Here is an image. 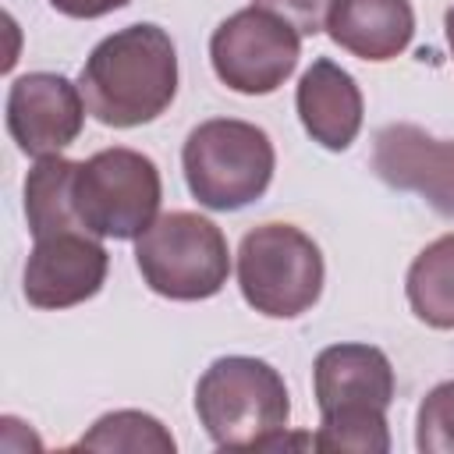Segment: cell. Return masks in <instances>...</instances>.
I'll return each mask as SVG.
<instances>
[{"label":"cell","mask_w":454,"mask_h":454,"mask_svg":"<svg viewBox=\"0 0 454 454\" xmlns=\"http://www.w3.org/2000/svg\"><path fill=\"white\" fill-rule=\"evenodd\" d=\"M85 110L106 128L156 121L177 96V50L167 28L138 21L92 46L78 71Z\"/></svg>","instance_id":"obj_1"},{"label":"cell","mask_w":454,"mask_h":454,"mask_svg":"<svg viewBox=\"0 0 454 454\" xmlns=\"http://www.w3.org/2000/svg\"><path fill=\"white\" fill-rule=\"evenodd\" d=\"M195 415L223 450L280 447L291 419L284 376L252 355L213 358L195 383Z\"/></svg>","instance_id":"obj_2"},{"label":"cell","mask_w":454,"mask_h":454,"mask_svg":"<svg viewBox=\"0 0 454 454\" xmlns=\"http://www.w3.org/2000/svg\"><path fill=\"white\" fill-rule=\"evenodd\" d=\"M277 153L270 135L238 117H209L188 131L181 149V170L199 206L234 213L266 195L273 181Z\"/></svg>","instance_id":"obj_3"},{"label":"cell","mask_w":454,"mask_h":454,"mask_svg":"<svg viewBox=\"0 0 454 454\" xmlns=\"http://www.w3.org/2000/svg\"><path fill=\"white\" fill-rule=\"evenodd\" d=\"M135 266L153 294L170 301H202L223 291L231 252L223 231L199 213H160L135 238Z\"/></svg>","instance_id":"obj_4"},{"label":"cell","mask_w":454,"mask_h":454,"mask_svg":"<svg viewBox=\"0 0 454 454\" xmlns=\"http://www.w3.org/2000/svg\"><path fill=\"white\" fill-rule=\"evenodd\" d=\"M241 298L270 319H298L323 294V252L294 223H259L238 245Z\"/></svg>","instance_id":"obj_5"},{"label":"cell","mask_w":454,"mask_h":454,"mask_svg":"<svg viewBox=\"0 0 454 454\" xmlns=\"http://www.w3.org/2000/svg\"><path fill=\"white\" fill-rule=\"evenodd\" d=\"M71 192L78 223L89 234L131 241L160 216L163 181L160 167L145 153L114 145L78 160Z\"/></svg>","instance_id":"obj_6"},{"label":"cell","mask_w":454,"mask_h":454,"mask_svg":"<svg viewBox=\"0 0 454 454\" xmlns=\"http://www.w3.org/2000/svg\"><path fill=\"white\" fill-rule=\"evenodd\" d=\"M301 32L262 7H241L209 35V60L216 78L241 96L277 92L298 67Z\"/></svg>","instance_id":"obj_7"},{"label":"cell","mask_w":454,"mask_h":454,"mask_svg":"<svg viewBox=\"0 0 454 454\" xmlns=\"http://www.w3.org/2000/svg\"><path fill=\"white\" fill-rule=\"evenodd\" d=\"M85 114L78 82L57 71H28L7 89V131L32 160L60 156L82 135Z\"/></svg>","instance_id":"obj_8"},{"label":"cell","mask_w":454,"mask_h":454,"mask_svg":"<svg viewBox=\"0 0 454 454\" xmlns=\"http://www.w3.org/2000/svg\"><path fill=\"white\" fill-rule=\"evenodd\" d=\"M106 270L110 252L96 234L60 231L50 238H35L21 273V291L35 309H71L99 294V287L106 284Z\"/></svg>","instance_id":"obj_9"},{"label":"cell","mask_w":454,"mask_h":454,"mask_svg":"<svg viewBox=\"0 0 454 454\" xmlns=\"http://www.w3.org/2000/svg\"><path fill=\"white\" fill-rule=\"evenodd\" d=\"M372 170L383 184L415 192L454 220V138H436L408 121L387 124L372 138Z\"/></svg>","instance_id":"obj_10"},{"label":"cell","mask_w":454,"mask_h":454,"mask_svg":"<svg viewBox=\"0 0 454 454\" xmlns=\"http://www.w3.org/2000/svg\"><path fill=\"white\" fill-rule=\"evenodd\" d=\"M312 394L319 415L380 408L394 401V365L372 344H330L312 362Z\"/></svg>","instance_id":"obj_11"},{"label":"cell","mask_w":454,"mask_h":454,"mask_svg":"<svg viewBox=\"0 0 454 454\" xmlns=\"http://www.w3.org/2000/svg\"><path fill=\"white\" fill-rule=\"evenodd\" d=\"M294 106L309 138L330 153H344L362 131V114H365L362 89L340 64L326 57L312 60L309 71L298 78Z\"/></svg>","instance_id":"obj_12"},{"label":"cell","mask_w":454,"mask_h":454,"mask_svg":"<svg viewBox=\"0 0 454 454\" xmlns=\"http://www.w3.org/2000/svg\"><path fill=\"white\" fill-rule=\"evenodd\" d=\"M326 35L358 60H394L415 35L411 0H333Z\"/></svg>","instance_id":"obj_13"},{"label":"cell","mask_w":454,"mask_h":454,"mask_svg":"<svg viewBox=\"0 0 454 454\" xmlns=\"http://www.w3.org/2000/svg\"><path fill=\"white\" fill-rule=\"evenodd\" d=\"M74 170L78 160L43 156L25 177V220L32 238H50L60 231H85L74 213Z\"/></svg>","instance_id":"obj_14"},{"label":"cell","mask_w":454,"mask_h":454,"mask_svg":"<svg viewBox=\"0 0 454 454\" xmlns=\"http://www.w3.org/2000/svg\"><path fill=\"white\" fill-rule=\"evenodd\" d=\"M404 294L419 323L454 330V234H440L411 259Z\"/></svg>","instance_id":"obj_15"},{"label":"cell","mask_w":454,"mask_h":454,"mask_svg":"<svg viewBox=\"0 0 454 454\" xmlns=\"http://www.w3.org/2000/svg\"><path fill=\"white\" fill-rule=\"evenodd\" d=\"M74 447L114 450V454H174L177 443H174L170 429L156 415L135 411V408H121V411L99 415Z\"/></svg>","instance_id":"obj_16"},{"label":"cell","mask_w":454,"mask_h":454,"mask_svg":"<svg viewBox=\"0 0 454 454\" xmlns=\"http://www.w3.org/2000/svg\"><path fill=\"white\" fill-rule=\"evenodd\" d=\"M312 447H319V450L387 454L390 450L387 411H380V408H355V411L319 415V429L312 436Z\"/></svg>","instance_id":"obj_17"},{"label":"cell","mask_w":454,"mask_h":454,"mask_svg":"<svg viewBox=\"0 0 454 454\" xmlns=\"http://www.w3.org/2000/svg\"><path fill=\"white\" fill-rule=\"evenodd\" d=\"M415 447L422 454H454V380L436 383L415 415Z\"/></svg>","instance_id":"obj_18"},{"label":"cell","mask_w":454,"mask_h":454,"mask_svg":"<svg viewBox=\"0 0 454 454\" xmlns=\"http://www.w3.org/2000/svg\"><path fill=\"white\" fill-rule=\"evenodd\" d=\"M252 4L284 18L301 35H316V32H326V14L333 0H252Z\"/></svg>","instance_id":"obj_19"},{"label":"cell","mask_w":454,"mask_h":454,"mask_svg":"<svg viewBox=\"0 0 454 454\" xmlns=\"http://www.w3.org/2000/svg\"><path fill=\"white\" fill-rule=\"evenodd\" d=\"M131 0H50V7L64 18H78V21H92L103 14H114L121 7H128Z\"/></svg>","instance_id":"obj_20"},{"label":"cell","mask_w":454,"mask_h":454,"mask_svg":"<svg viewBox=\"0 0 454 454\" xmlns=\"http://www.w3.org/2000/svg\"><path fill=\"white\" fill-rule=\"evenodd\" d=\"M443 35H447V46H450V57H454V4L443 14Z\"/></svg>","instance_id":"obj_21"}]
</instances>
